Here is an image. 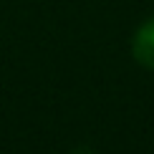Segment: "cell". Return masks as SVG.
I'll list each match as a JSON object with an SVG mask.
<instances>
[{
	"label": "cell",
	"instance_id": "2",
	"mask_svg": "<svg viewBox=\"0 0 154 154\" xmlns=\"http://www.w3.org/2000/svg\"><path fill=\"white\" fill-rule=\"evenodd\" d=\"M71 154H94L91 149H86V146H79V149H73Z\"/></svg>",
	"mask_w": 154,
	"mask_h": 154
},
{
	"label": "cell",
	"instance_id": "1",
	"mask_svg": "<svg viewBox=\"0 0 154 154\" xmlns=\"http://www.w3.org/2000/svg\"><path fill=\"white\" fill-rule=\"evenodd\" d=\"M131 53L139 66L154 71V18H149L144 25H139L134 43H131Z\"/></svg>",
	"mask_w": 154,
	"mask_h": 154
}]
</instances>
